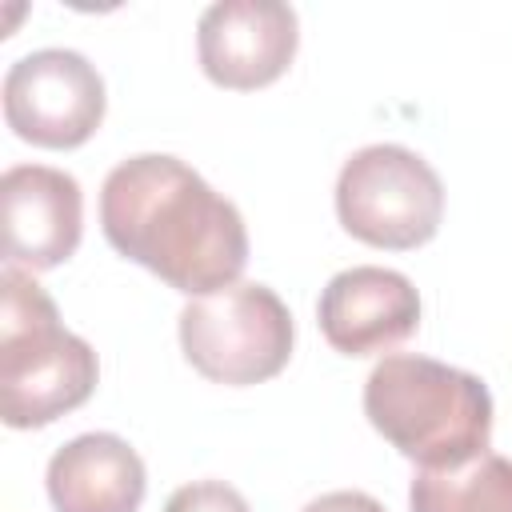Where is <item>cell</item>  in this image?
Returning a JSON list of instances; mask_svg holds the SVG:
<instances>
[{
  "label": "cell",
  "mask_w": 512,
  "mask_h": 512,
  "mask_svg": "<svg viewBox=\"0 0 512 512\" xmlns=\"http://www.w3.org/2000/svg\"><path fill=\"white\" fill-rule=\"evenodd\" d=\"M4 256L12 268L48 272L80 248L84 196L76 176L48 164H16L0 180Z\"/></svg>",
  "instance_id": "8"
},
{
  "label": "cell",
  "mask_w": 512,
  "mask_h": 512,
  "mask_svg": "<svg viewBox=\"0 0 512 512\" xmlns=\"http://www.w3.org/2000/svg\"><path fill=\"white\" fill-rule=\"evenodd\" d=\"M412 512H512V460L484 452L460 468H416Z\"/></svg>",
  "instance_id": "11"
},
{
  "label": "cell",
  "mask_w": 512,
  "mask_h": 512,
  "mask_svg": "<svg viewBox=\"0 0 512 512\" xmlns=\"http://www.w3.org/2000/svg\"><path fill=\"white\" fill-rule=\"evenodd\" d=\"M300 20L280 0H220L196 24L200 68L212 84L252 92L280 80L296 56Z\"/></svg>",
  "instance_id": "7"
},
{
  "label": "cell",
  "mask_w": 512,
  "mask_h": 512,
  "mask_svg": "<svg viewBox=\"0 0 512 512\" xmlns=\"http://www.w3.org/2000/svg\"><path fill=\"white\" fill-rule=\"evenodd\" d=\"M304 512H384V504L368 492L356 488H340V492H324L312 504H304Z\"/></svg>",
  "instance_id": "13"
},
{
  "label": "cell",
  "mask_w": 512,
  "mask_h": 512,
  "mask_svg": "<svg viewBox=\"0 0 512 512\" xmlns=\"http://www.w3.org/2000/svg\"><path fill=\"white\" fill-rule=\"evenodd\" d=\"M324 340L344 356H376L404 344L420 324V292L404 272L356 264L336 272L316 304Z\"/></svg>",
  "instance_id": "9"
},
{
  "label": "cell",
  "mask_w": 512,
  "mask_h": 512,
  "mask_svg": "<svg viewBox=\"0 0 512 512\" xmlns=\"http://www.w3.org/2000/svg\"><path fill=\"white\" fill-rule=\"evenodd\" d=\"M44 484L56 512H140L148 472L124 436L84 432L52 452Z\"/></svg>",
  "instance_id": "10"
},
{
  "label": "cell",
  "mask_w": 512,
  "mask_h": 512,
  "mask_svg": "<svg viewBox=\"0 0 512 512\" xmlns=\"http://www.w3.org/2000/svg\"><path fill=\"white\" fill-rule=\"evenodd\" d=\"M292 312L256 280H236L212 296H196L180 312V348L188 364L212 384L272 380L292 356Z\"/></svg>",
  "instance_id": "4"
},
{
  "label": "cell",
  "mask_w": 512,
  "mask_h": 512,
  "mask_svg": "<svg viewBox=\"0 0 512 512\" xmlns=\"http://www.w3.org/2000/svg\"><path fill=\"white\" fill-rule=\"evenodd\" d=\"M104 240L184 296H212L240 280L248 228L240 208L200 172L164 152L120 160L100 188Z\"/></svg>",
  "instance_id": "1"
},
{
  "label": "cell",
  "mask_w": 512,
  "mask_h": 512,
  "mask_svg": "<svg viewBox=\"0 0 512 512\" xmlns=\"http://www.w3.org/2000/svg\"><path fill=\"white\" fill-rule=\"evenodd\" d=\"M164 512H252L248 500L224 480H196L168 496Z\"/></svg>",
  "instance_id": "12"
},
{
  "label": "cell",
  "mask_w": 512,
  "mask_h": 512,
  "mask_svg": "<svg viewBox=\"0 0 512 512\" xmlns=\"http://www.w3.org/2000/svg\"><path fill=\"white\" fill-rule=\"evenodd\" d=\"M0 284V412L8 428H44L96 392L100 364L24 268L8 264Z\"/></svg>",
  "instance_id": "3"
},
{
  "label": "cell",
  "mask_w": 512,
  "mask_h": 512,
  "mask_svg": "<svg viewBox=\"0 0 512 512\" xmlns=\"http://www.w3.org/2000/svg\"><path fill=\"white\" fill-rule=\"evenodd\" d=\"M336 216L356 240L408 252L436 236L444 184L420 152L404 144H368L352 152L336 176Z\"/></svg>",
  "instance_id": "5"
},
{
  "label": "cell",
  "mask_w": 512,
  "mask_h": 512,
  "mask_svg": "<svg viewBox=\"0 0 512 512\" xmlns=\"http://www.w3.org/2000/svg\"><path fill=\"white\" fill-rule=\"evenodd\" d=\"M104 80L72 48H40L4 72V120L36 148H80L104 120Z\"/></svg>",
  "instance_id": "6"
},
{
  "label": "cell",
  "mask_w": 512,
  "mask_h": 512,
  "mask_svg": "<svg viewBox=\"0 0 512 512\" xmlns=\"http://www.w3.org/2000/svg\"><path fill=\"white\" fill-rule=\"evenodd\" d=\"M368 424L420 468H460L492 444V392L432 356H384L364 380Z\"/></svg>",
  "instance_id": "2"
}]
</instances>
